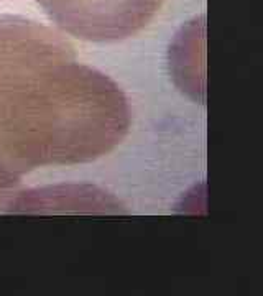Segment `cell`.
<instances>
[{"instance_id":"obj_1","label":"cell","mask_w":263,"mask_h":296,"mask_svg":"<svg viewBox=\"0 0 263 296\" xmlns=\"http://www.w3.org/2000/svg\"><path fill=\"white\" fill-rule=\"evenodd\" d=\"M130 128L122 89L56 30L0 14V171L91 163Z\"/></svg>"},{"instance_id":"obj_2","label":"cell","mask_w":263,"mask_h":296,"mask_svg":"<svg viewBox=\"0 0 263 296\" xmlns=\"http://www.w3.org/2000/svg\"><path fill=\"white\" fill-rule=\"evenodd\" d=\"M38 4L63 32L84 41L113 43L145 28L163 0H38Z\"/></svg>"},{"instance_id":"obj_3","label":"cell","mask_w":263,"mask_h":296,"mask_svg":"<svg viewBox=\"0 0 263 296\" xmlns=\"http://www.w3.org/2000/svg\"><path fill=\"white\" fill-rule=\"evenodd\" d=\"M20 178L0 171V212H14L20 194Z\"/></svg>"}]
</instances>
